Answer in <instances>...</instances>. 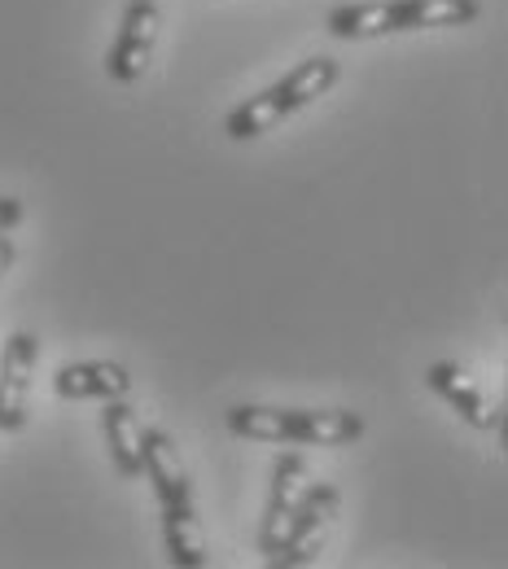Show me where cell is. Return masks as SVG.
Returning a JSON list of instances; mask_svg holds the SVG:
<instances>
[{"mask_svg":"<svg viewBox=\"0 0 508 569\" xmlns=\"http://www.w3.org/2000/svg\"><path fill=\"white\" fill-rule=\"evenodd\" d=\"M228 429L250 442H286V447H342L363 433L360 412L347 408H255L241 403L228 412Z\"/></svg>","mask_w":508,"mask_h":569,"instance_id":"cell-1","label":"cell"},{"mask_svg":"<svg viewBox=\"0 0 508 569\" xmlns=\"http://www.w3.org/2000/svg\"><path fill=\"white\" fill-rule=\"evenodd\" d=\"M338 79H342V67H338L333 58H325V53H320V58H307V62H298L286 79H277L272 88H263L259 97L241 101V106L228 114L223 132H228L232 141H255V137L272 132L281 119H290L298 110H307L311 101H320Z\"/></svg>","mask_w":508,"mask_h":569,"instance_id":"cell-2","label":"cell"},{"mask_svg":"<svg viewBox=\"0 0 508 569\" xmlns=\"http://www.w3.org/2000/svg\"><path fill=\"white\" fill-rule=\"evenodd\" d=\"M338 503H342V496H338L333 482H311V487L302 491V499H298L290 526H286L277 552L268 557V566L302 569V566H311V561H320V552H325V543H329V530H333V521H338Z\"/></svg>","mask_w":508,"mask_h":569,"instance_id":"cell-3","label":"cell"},{"mask_svg":"<svg viewBox=\"0 0 508 569\" xmlns=\"http://www.w3.org/2000/svg\"><path fill=\"white\" fill-rule=\"evenodd\" d=\"M158 27H162V13H158L153 0H128L119 36H114V44L106 53V74L114 83H137L146 74L153 44H158Z\"/></svg>","mask_w":508,"mask_h":569,"instance_id":"cell-4","label":"cell"},{"mask_svg":"<svg viewBox=\"0 0 508 569\" xmlns=\"http://www.w3.org/2000/svg\"><path fill=\"white\" fill-rule=\"evenodd\" d=\"M40 363V338L18 329L0 356V429L18 433L31 417V377Z\"/></svg>","mask_w":508,"mask_h":569,"instance_id":"cell-5","label":"cell"},{"mask_svg":"<svg viewBox=\"0 0 508 569\" xmlns=\"http://www.w3.org/2000/svg\"><path fill=\"white\" fill-rule=\"evenodd\" d=\"M307 487H311L307 456H298V451L277 456V465H272V491H268L263 526H259V548H263V557H272V552H277V543H281V535H286L293 508H298V499H302Z\"/></svg>","mask_w":508,"mask_h":569,"instance_id":"cell-6","label":"cell"},{"mask_svg":"<svg viewBox=\"0 0 508 569\" xmlns=\"http://www.w3.org/2000/svg\"><path fill=\"white\" fill-rule=\"evenodd\" d=\"M426 386L435 390L438 399H447L465 421L474 429H500L505 426V412H500V403H491L487 395H482V386L460 368V363H430L426 368Z\"/></svg>","mask_w":508,"mask_h":569,"instance_id":"cell-7","label":"cell"},{"mask_svg":"<svg viewBox=\"0 0 508 569\" xmlns=\"http://www.w3.org/2000/svg\"><path fill=\"white\" fill-rule=\"evenodd\" d=\"M53 390L62 399H128L132 395V372L114 359H79V363H62L53 377Z\"/></svg>","mask_w":508,"mask_h":569,"instance_id":"cell-8","label":"cell"},{"mask_svg":"<svg viewBox=\"0 0 508 569\" xmlns=\"http://www.w3.org/2000/svg\"><path fill=\"white\" fill-rule=\"evenodd\" d=\"M101 429H106V442H110V460H114V473L119 478H141L146 469V426L137 417V408L128 399H106V412H101Z\"/></svg>","mask_w":508,"mask_h":569,"instance_id":"cell-9","label":"cell"},{"mask_svg":"<svg viewBox=\"0 0 508 569\" xmlns=\"http://www.w3.org/2000/svg\"><path fill=\"white\" fill-rule=\"evenodd\" d=\"M146 473L153 482V496L158 503H180V499H193V482H189V469L180 460V447L167 429H146Z\"/></svg>","mask_w":508,"mask_h":569,"instance_id":"cell-10","label":"cell"},{"mask_svg":"<svg viewBox=\"0 0 508 569\" xmlns=\"http://www.w3.org/2000/svg\"><path fill=\"white\" fill-rule=\"evenodd\" d=\"M162 539H167V557L171 566L180 569H202L207 557V535L198 526V512H193V499H180V503H162Z\"/></svg>","mask_w":508,"mask_h":569,"instance_id":"cell-11","label":"cell"},{"mask_svg":"<svg viewBox=\"0 0 508 569\" xmlns=\"http://www.w3.org/2000/svg\"><path fill=\"white\" fill-rule=\"evenodd\" d=\"M395 31H421V27H469L482 4L478 0H390Z\"/></svg>","mask_w":508,"mask_h":569,"instance_id":"cell-12","label":"cell"},{"mask_svg":"<svg viewBox=\"0 0 508 569\" xmlns=\"http://www.w3.org/2000/svg\"><path fill=\"white\" fill-rule=\"evenodd\" d=\"M329 31L338 40H377L395 31L390 0H360V4H338L329 13Z\"/></svg>","mask_w":508,"mask_h":569,"instance_id":"cell-13","label":"cell"},{"mask_svg":"<svg viewBox=\"0 0 508 569\" xmlns=\"http://www.w3.org/2000/svg\"><path fill=\"white\" fill-rule=\"evenodd\" d=\"M22 219V198H0V232H13Z\"/></svg>","mask_w":508,"mask_h":569,"instance_id":"cell-14","label":"cell"},{"mask_svg":"<svg viewBox=\"0 0 508 569\" xmlns=\"http://www.w3.org/2000/svg\"><path fill=\"white\" fill-rule=\"evenodd\" d=\"M13 268V237L9 232H0V281H4V272Z\"/></svg>","mask_w":508,"mask_h":569,"instance_id":"cell-15","label":"cell"}]
</instances>
